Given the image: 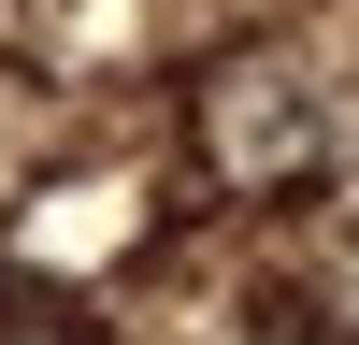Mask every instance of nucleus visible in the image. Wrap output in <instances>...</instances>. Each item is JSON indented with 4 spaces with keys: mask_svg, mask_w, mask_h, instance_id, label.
I'll list each match as a JSON object with an SVG mask.
<instances>
[]
</instances>
